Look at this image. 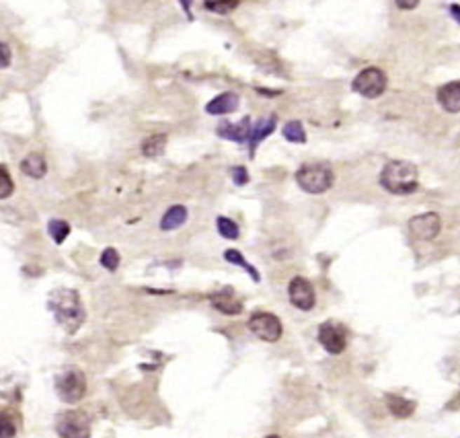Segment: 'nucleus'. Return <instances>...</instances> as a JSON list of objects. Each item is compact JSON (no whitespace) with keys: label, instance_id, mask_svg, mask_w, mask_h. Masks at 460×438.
Returning <instances> with one entry per match:
<instances>
[{"label":"nucleus","instance_id":"9d476101","mask_svg":"<svg viewBox=\"0 0 460 438\" xmlns=\"http://www.w3.org/2000/svg\"><path fill=\"white\" fill-rule=\"evenodd\" d=\"M442 231V218L435 212L417 214L409 220V233L417 241H431Z\"/></svg>","mask_w":460,"mask_h":438},{"label":"nucleus","instance_id":"1a4fd4ad","mask_svg":"<svg viewBox=\"0 0 460 438\" xmlns=\"http://www.w3.org/2000/svg\"><path fill=\"white\" fill-rule=\"evenodd\" d=\"M288 296H290V303L300 309V311H313L316 305V294L313 284L302 278V276H296L290 280V286H288Z\"/></svg>","mask_w":460,"mask_h":438},{"label":"nucleus","instance_id":"dca6fc26","mask_svg":"<svg viewBox=\"0 0 460 438\" xmlns=\"http://www.w3.org/2000/svg\"><path fill=\"white\" fill-rule=\"evenodd\" d=\"M21 171L27 177L41 179V177L48 173V163H46L43 154H39V152H31V154H27V157L21 161Z\"/></svg>","mask_w":460,"mask_h":438},{"label":"nucleus","instance_id":"4468645a","mask_svg":"<svg viewBox=\"0 0 460 438\" xmlns=\"http://www.w3.org/2000/svg\"><path fill=\"white\" fill-rule=\"evenodd\" d=\"M438 103L448 112V114H459L460 112V83L450 81L448 85L438 88Z\"/></svg>","mask_w":460,"mask_h":438},{"label":"nucleus","instance_id":"f3484780","mask_svg":"<svg viewBox=\"0 0 460 438\" xmlns=\"http://www.w3.org/2000/svg\"><path fill=\"white\" fill-rule=\"evenodd\" d=\"M185 220H187V208L185 206H171L165 214H163V218H161V229L163 231H175V229H179L181 225H185Z\"/></svg>","mask_w":460,"mask_h":438},{"label":"nucleus","instance_id":"6ab92c4d","mask_svg":"<svg viewBox=\"0 0 460 438\" xmlns=\"http://www.w3.org/2000/svg\"><path fill=\"white\" fill-rule=\"evenodd\" d=\"M165 146H167L165 134H152L142 142V154L148 159H156L165 152Z\"/></svg>","mask_w":460,"mask_h":438},{"label":"nucleus","instance_id":"7ed1b4c3","mask_svg":"<svg viewBox=\"0 0 460 438\" xmlns=\"http://www.w3.org/2000/svg\"><path fill=\"white\" fill-rule=\"evenodd\" d=\"M296 183L306 194H325L333 187L335 175L327 163H306L296 171Z\"/></svg>","mask_w":460,"mask_h":438},{"label":"nucleus","instance_id":"f257e3e1","mask_svg":"<svg viewBox=\"0 0 460 438\" xmlns=\"http://www.w3.org/2000/svg\"><path fill=\"white\" fill-rule=\"evenodd\" d=\"M48 309L66 333H76L85 323V307L79 292L72 288H56L48 298Z\"/></svg>","mask_w":460,"mask_h":438},{"label":"nucleus","instance_id":"6e6552de","mask_svg":"<svg viewBox=\"0 0 460 438\" xmlns=\"http://www.w3.org/2000/svg\"><path fill=\"white\" fill-rule=\"evenodd\" d=\"M318 342L329 354H341L347 348V329L339 321H325L318 327Z\"/></svg>","mask_w":460,"mask_h":438},{"label":"nucleus","instance_id":"c85d7f7f","mask_svg":"<svg viewBox=\"0 0 460 438\" xmlns=\"http://www.w3.org/2000/svg\"><path fill=\"white\" fill-rule=\"evenodd\" d=\"M11 62H13V52H11V48H8L6 44L0 41V70H2V68H8Z\"/></svg>","mask_w":460,"mask_h":438},{"label":"nucleus","instance_id":"412c9836","mask_svg":"<svg viewBox=\"0 0 460 438\" xmlns=\"http://www.w3.org/2000/svg\"><path fill=\"white\" fill-rule=\"evenodd\" d=\"M224 260H226L229 263L238 265V267H243L245 272H249V276L253 278V282H259V280H261L257 267H253L251 263L247 262V260L243 258V253H241V251H236V249H226V251H224Z\"/></svg>","mask_w":460,"mask_h":438},{"label":"nucleus","instance_id":"c756f323","mask_svg":"<svg viewBox=\"0 0 460 438\" xmlns=\"http://www.w3.org/2000/svg\"><path fill=\"white\" fill-rule=\"evenodd\" d=\"M395 2L401 11H413L419 4V0H395Z\"/></svg>","mask_w":460,"mask_h":438},{"label":"nucleus","instance_id":"473e14b6","mask_svg":"<svg viewBox=\"0 0 460 438\" xmlns=\"http://www.w3.org/2000/svg\"><path fill=\"white\" fill-rule=\"evenodd\" d=\"M267 438H280V437H278V434H271V437H267Z\"/></svg>","mask_w":460,"mask_h":438},{"label":"nucleus","instance_id":"a878e982","mask_svg":"<svg viewBox=\"0 0 460 438\" xmlns=\"http://www.w3.org/2000/svg\"><path fill=\"white\" fill-rule=\"evenodd\" d=\"M101 265L109 272H115L119 267V253L115 251L114 247H107L103 253H101Z\"/></svg>","mask_w":460,"mask_h":438},{"label":"nucleus","instance_id":"393cba45","mask_svg":"<svg viewBox=\"0 0 460 438\" xmlns=\"http://www.w3.org/2000/svg\"><path fill=\"white\" fill-rule=\"evenodd\" d=\"M15 192V183L8 175L6 167H0V200H6L8 196H13Z\"/></svg>","mask_w":460,"mask_h":438},{"label":"nucleus","instance_id":"b1692460","mask_svg":"<svg viewBox=\"0 0 460 438\" xmlns=\"http://www.w3.org/2000/svg\"><path fill=\"white\" fill-rule=\"evenodd\" d=\"M48 233L52 234V239L60 245V243H64L66 237L70 234V225H68L66 220H58V218L56 220H50V225H48Z\"/></svg>","mask_w":460,"mask_h":438},{"label":"nucleus","instance_id":"a211bd4d","mask_svg":"<svg viewBox=\"0 0 460 438\" xmlns=\"http://www.w3.org/2000/svg\"><path fill=\"white\" fill-rule=\"evenodd\" d=\"M386 406H388V411L395 416V418H409L413 411H415V404L413 401H409V399H405L401 395H388L386 397Z\"/></svg>","mask_w":460,"mask_h":438},{"label":"nucleus","instance_id":"5701e85b","mask_svg":"<svg viewBox=\"0 0 460 438\" xmlns=\"http://www.w3.org/2000/svg\"><path fill=\"white\" fill-rule=\"evenodd\" d=\"M216 227H218V233L222 234L224 239H230V241L238 239V234H241L238 225H236L234 220L226 218V216H218V220H216Z\"/></svg>","mask_w":460,"mask_h":438},{"label":"nucleus","instance_id":"cd10ccee","mask_svg":"<svg viewBox=\"0 0 460 438\" xmlns=\"http://www.w3.org/2000/svg\"><path fill=\"white\" fill-rule=\"evenodd\" d=\"M230 177L236 185H245L249 181V171L245 167H232L230 169Z\"/></svg>","mask_w":460,"mask_h":438},{"label":"nucleus","instance_id":"0eeeda50","mask_svg":"<svg viewBox=\"0 0 460 438\" xmlns=\"http://www.w3.org/2000/svg\"><path fill=\"white\" fill-rule=\"evenodd\" d=\"M60 438H90V420L83 411H64L56 422Z\"/></svg>","mask_w":460,"mask_h":438},{"label":"nucleus","instance_id":"f03ea898","mask_svg":"<svg viewBox=\"0 0 460 438\" xmlns=\"http://www.w3.org/2000/svg\"><path fill=\"white\" fill-rule=\"evenodd\" d=\"M380 185L395 196L413 194L419 185V171L409 161H391L380 173Z\"/></svg>","mask_w":460,"mask_h":438},{"label":"nucleus","instance_id":"2f4dec72","mask_svg":"<svg viewBox=\"0 0 460 438\" xmlns=\"http://www.w3.org/2000/svg\"><path fill=\"white\" fill-rule=\"evenodd\" d=\"M183 2V6H185V13H187V17L191 19V11H189V0H181Z\"/></svg>","mask_w":460,"mask_h":438},{"label":"nucleus","instance_id":"aec40b11","mask_svg":"<svg viewBox=\"0 0 460 438\" xmlns=\"http://www.w3.org/2000/svg\"><path fill=\"white\" fill-rule=\"evenodd\" d=\"M282 134H284V138H286L288 142H294V145H304V142H306L304 126H302V121H298V119L288 121L286 126H284V130H282Z\"/></svg>","mask_w":460,"mask_h":438},{"label":"nucleus","instance_id":"39448f33","mask_svg":"<svg viewBox=\"0 0 460 438\" xmlns=\"http://www.w3.org/2000/svg\"><path fill=\"white\" fill-rule=\"evenodd\" d=\"M388 85V79L386 74L378 68V66H370V68H364L351 83V88L362 95L364 99H378Z\"/></svg>","mask_w":460,"mask_h":438},{"label":"nucleus","instance_id":"2eb2a0df","mask_svg":"<svg viewBox=\"0 0 460 438\" xmlns=\"http://www.w3.org/2000/svg\"><path fill=\"white\" fill-rule=\"evenodd\" d=\"M276 124H278V117L276 116H269L267 119H261L257 126L253 128L251 126V134H249V150H251V154L255 152V148L261 140H265L273 130H276Z\"/></svg>","mask_w":460,"mask_h":438},{"label":"nucleus","instance_id":"ddd939ff","mask_svg":"<svg viewBox=\"0 0 460 438\" xmlns=\"http://www.w3.org/2000/svg\"><path fill=\"white\" fill-rule=\"evenodd\" d=\"M241 105V97L236 93H222L218 97H214L208 105H205V112L210 116H224V114H232L236 112Z\"/></svg>","mask_w":460,"mask_h":438},{"label":"nucleus","instance_id":"9b49d317","mask_svg":"<svg viewBox=\"0 0 460 438\" xmlns=\"http://www.w3.org/2000/svg\"><path fill=\"white\" fill-rule=\"evenodd\" d=\"M249 134H251V117H243L238 124L222 121L218 126V136L220 138H226V140L238 142V145H245L249 140Z\"/></svg>","mask_w":460,"mask_h":438},{"label":"nucleus","instance_id":"423d86ee","mask_svg":"<svg viewBox=\"0 0 460 438\" xmlns=\"http://www.w3.org/2000/svg\"><path fill=\"white\" fill-rule=\"evenodd\" d=\"M249 329H251V333L255 338L263 340V342H269V344L278 342L282 338V333H284V327H282L280 317L273 315V313H265V311H257V313L251 315Z\"/></svg>","mask_w":460,"mask_h":438},{"label":"nucleus","instance_id":"4be33fe9","mask_svg":"<svg viewBox=\"0 0 460 438\" xmlns=\"http://www.w3.org/2000/svg\"><path fill=\"white\" fill-rule=\"evenodd\" d=\"M241 0H203V6L210 11V13H216V15H229L232 13L236 6H238Z\"/></svg>","mask_w":460,"mask_h":438},{"label":"nucleus","instance_id":"f8f14e48","mask_svg":"<svg viewBox=\"0 0 460 438\" xmlns=\"http://www.w3.org/2000/svg\"><path fill=\"white\" fill-rule=\"evenodd\" d=\"M210 300H212L214 309H218L224 315H238L243 311V303L232 288H222V291L214 292L210 296Z\"/></svg>","mask_w":460,"mask_h":438},{"label":"nucleus","instance_id":"7c9ffc66","mask_svg":"<svg viewBox=\"0 0 460 438\" xmlns=\"http://www.w3.org/2000/svg\"><path fill=\"white\" fill-rule=\"evenodd\" d=\"M450 11H452V17H454V21H459V4H452V6H450Z\"/></svg>","mask_w":460,"mask_h":438},{"label":"nucleus","instance_id":"bb28decb","mask_svg":"<svg viewBox=\"0 0 460 438\" xmlns=\"http://www.w3.org/2000/svg\"><path fill=\"white\" fill-rule=\"evenodd\" d=\"M17 434V426L13 422V418L0 413V438H13Z\"/></svg>","mask_w":460,"mask_h":438},{"label":"nucleus","instance_id":"20e7f679","mask_svg":"<svg viewBox=\"0 0 460 438\" xmlns=\"http://www.w3.org/2000/svg\"><path fill=\"white\" fill-rule=\"evenodd\" d=\"M56 391L62 401L66 404H76L85 397L86 393V379L81 369L70 366L62 371L56 377Z\"/></svg>","mask_w":460,"mask_h":438}]
</instances>
